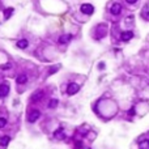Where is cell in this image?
Listing matches in <instances>:
<instances>
[{"label": "cell", "mask_w": 149, "mask_h": 149, "mask_svg": "<svg viewBox=\"0 0 149 149\" xmlns=\"http://www.w3.org/2000/svg\"><path fill=\"white\" fill-rule=\"evenodd\" d=\"M120 38H122V41L127 42V41H129L131 38H133V33H132L131 30H128V31H123V33H122V35H120Z\"/></svg>", "instance_id": "ba28073f"}, {"label": "cell", "mask_w": 149, "mask_h": 149, "mask_svg": "<svg viewBox=\"0 0 149 149\" xmlns=\"http://www.w3.org/2000/svg\"><path fill=\"white\" fill-rule=\"evenodd\" d=\"M7 124V119L5 118H0V128H3Z\"/></svg>", "instance_id": "ac0fdd59"}, {"label": "cell", "mask_w": 149, "mask_h": 149, "mask_svg": "<svg viewBox=\"0 0 149 149\" xmlns=\"http://www.w3.org/2000/svg\"><path fill=\"white\" fill-rule=\"evenodd\" d=\"M71 39H72V34H63L59 38V43L60 45H67Z\"/></svg>", "instance_id": "277c9868"}, {"label": "cell", "mask_w": 149, "mask_h": 149, "mask_svg": "<svg viewBox=\"0 0 149 149\" xmlns=\"http://www.w3.org/2000/svg\"><path fill=\"white\" fill-rule=\"evenodd\" d=\"M106 30H107V26L106 25H98V28L96 29L97 31V39H99V38H102V37L106 34Z\"/></svg>", "instance_id": "7a4b0ae2"}, {"label": "cell", "mask_w": 149, "mask_h": 149, "mask_svg": "<svg viewBox=\"0 0 149 149\" xmlns=\"http://www.w3.org/2000/svg\"><path fill=\"white\" fill-rule=\"evenodd\" d=\"M58 69H59V65H56V67H52V68H51V69H50V75H51V73H52V72H56Z\"/></svg>", "instance_id": "d6986e66"}, {"label": "cell", "mask_w": 149, "mask_h": 149, "mask_svg": "<svg viewBox=\"0 0 149 149\" xmlns=\"http://www.w3.org/2000/svg\"><path fill=\"white\" fill-rule=\"evenodd\" d=\"M126 1H127L128 4H133V3H136L137 0H126Z\"/></svg>", "instance_id": "44dd1931"}, {"label": "cell", "mask_w": 149, "mask_h": 149, "mask_svg": "<svg viewBox=\"0 0 149 149\" xmlns=\"http://www.w3.org/2000/svg\"><path fill=\"white\" fill-rule=\"evenodd\" d=\"M141 17H143L144 20H149V8L148 7H144L143 11H141Z\"/></svg>", "instance_id": "8fae6325"}, {"label": "cell", "mask_w": 149, "mask_h": 149, "mask_svg": "<svg viewBox=\"0 0 149 149\" xmlns=\"http://www.w3.org/2000/svg\"><path fill=\"white\" fill-rule=\"evenodd\" d=\"M81 12L85 14H92L94 12V7L92 4H82L81 5Z\"/></svg>", "instance_id": "3957f363"}, {"label": "cell", "mask_w": 149, "mask_h": 149, "mask_svg": "<svg viewBox=\"0 0 149 149\" xmlns=\"http://www.w3.org/2000/svg\"><path fill=\"white\" fill-rule=\"evenodd\" d=\"M28 45H29V42L26 39H21V41L17 42V47L18 48H26L28 47Z\"/></svg>", "instance_id": "5bb4252c"}, {"label": "cell", "mask_w": 149, "mask_h": 149, "mask_svg": "<svg viewBox=\"0 0 149 149\" xmlns=\"http://www.w3.org/2000/svg\"><path fill=\"white\" fill-rule=\"evenodd\" d=\"M139 148L140 149H149V140H141L139 144Z\"/></svg>", "instance_id": "9a60e30c"}, {"label": "cell", "mask_w": 149, "mask_h": 149, "mask_svg": "<svg viewBox=\"0 0 149 149\" xmlns=\"http://www.w3.org/2000/svg\"><path fill=\"white\" fill-rule=\"evenodd\" d=\"M39 116H41L39 111H38V110H34V111H31V113L29 114V122H31V123H33V122H35L37 119L39 118Z\"/></svg>", "instance_id": "8992f818"}, {"label": "cell", "mask_w": 149, "mask_h": 149, "mask_svg": "<svg viewBox=\"0 0 149 149\" xmlns=\"http://www.w3.org/2000/svg\"><path fill=\"white\" fill-rule=\"evenodd\" d=\"M56 106H58V99H51L50 103H48V107L50 109H55Z\"/></svg>", "instance_id": "e0dca14e"}, {"label": "cell", "mask_w": 149, "mask_h": 149, "mask_svg": "<svg viewBox=\"0 0 149 149\" xmlns=\"http://www.w3.org/2000/svg\"><path fill=\"white\" fill-rule=\"evenodd\" d=\"M42 97H43V90H37V92L34 93L33 96H31V101H33V102H37V101H39Z\"/></svg>", "instance_id": "30bf717a"}, {"label": "cell", "mask_w": 149, "mask_h": 149, "mask_svg": "<svg viewBox=\"0 0 149 149\" xmlns=\"http://www.w3.org/2000/svg\"><path fill=\"white\" fill-rule=\"evenodd\" d=\"M28 81V77H26V75H18L17 76V84H25V82Z\"/></svg>", "instance_id": "4fadbf2b"}, {"label": "cell", "mask_w": 149, "mask_h": 149, "mask_svg": "<svg viewBox=\"0 0 149 149\" xmlns=\"http://www.w3.org/2000/svg\"><path fill=\"white\" fill-rule=\"evenodd\" d=\"M12 13H13V8H7L5 11H4V18L8 20L9 17L12 16Z\"/></svg>", "instance_id": "2e32d148"}, {"label": "cell", "mask_w": 149, "mask_h": 149, "mask_svg": "<svg viewBox=\"0 0 149 149\" xmlns=\"http://www.w3.org/2000/svg\"><path fill=\"white\" fill-rule=\"evenodd\" d=\"M79 90H80L79 85L75 84V82H72V84H69L68 85V88H67V94L68 96H73V94H76Z\"/></svg>", "instance_id": "6da1fadb"}, {"label": "cell", "mask_w": 149, "mask_h": 149, "mask_svg": "<svg viewBox=\"0 0 149 149\" xmlns=\"http://www.w3.org/2000/svg\"><path fill=\"white\" fill-rule=\"evenodd\" d=\"M110 11H111V13H113L114 16H118V14L120 13V11H122V5L119 3H115L113 7H111V9H110Z\"/></svg>", "instance_id": "9c48e42d"}, {"label": "cell", "mask_w": 149, "mask_h": 149, "mask_svg": "<svg viewBox=\"0 0 149 149\" xmlns=\"http://www.w3.org/2000/svg\"><path fill=\"white\" fill-rule=\"evenodd\" d=\"M9 68H11V64H9V63H7V64H4L3 67H1V69H9Z\"/></svg>", "instance_id": "ffe728a7"}, {"label": "cell", "mask_w": 149, "mask_h": 149, "mask_svg": "<svg viewBox=\"0 0 149 149\" xmlns=\"http://www.w3.org/2000/svg\"><path fill=\"white\" fill-rule=\"evenodd\" d=\"M54 136L58 139V140H63V139L65 137V133H64V129L60 127V128H58L55 132H54Z\"/></svg>", "instance_id": "52a82bcc"}, {"label": "cell", "mask_w": 149, "mask_h": 149, "mask_svg": "<svg viewBox=\"0 0 149 149\" xmlns=\"http://www.w3.org/2000/svg\"><path fill=\"white\" fill-rule=\"evenodd\" d=\"M9 93V85L8 84H1L0 85V97H5Z\"/></svg>", "instance_id": "5b68a950"}, {"label": "cell", "mask_w": 149, "mask_h": 149, "mask_svg": "<svg viewBox=\"0 0 149 149\" xmlns=\"http://www.w3.org/2000/svg\"><path fill=\"white\" fill-rule=\"evenodd\" d=\"M9 141H11V137H9V136H4V137H1V140H0V145L3 146V148H5L9 144Z\"/></svg>", "instance_id": "7c38bea8"}]
</instances>
